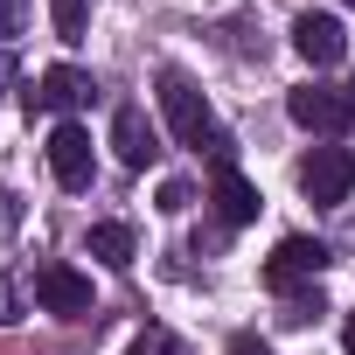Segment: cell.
Masks as SVG:
<instances>
[{
  "label": "cell",
  "mask_w": 355,
  "mask_h": 355,
  "mask_svg": "<svg viewBox=\"0 0 355 355\" xmlns=\"http://www.w3.org/2000/svg\"><path fill=\"white\" fill-rule=\"evenodd\" d=\"M153 91H160V112H167V132L182 139V146H196V153L209 146L216 160H230V132H223V125L209 119V98H202V91H196V84H189L182 70H160V84H153Z\"/></svg>",
  "instance_id": "6da1fadb"
},
{
  "label": "cell",
  "mask_w": 355,
  "mask_h": 355,
  "mask_svg": "<svg viewBox=\"0 0 355 355\" xmlns=\"http://www.w3.org/2000/svg\"><path fill=\"white\" fill-rule=\"evenodd\" d=\"M300 189H306V202L341 209V202L355 196V153H348V146H313V153L300 160Z\"/></svg>",
  "instance_id": "7a4b0ae2"
},
{
  "label": "cell",
  "mask_w": 355,
  "mask_h": 355,
  "mask_svg": "<svg viewBox=\"0 0 355 355\" xmlns=\"http://www.w3.org/2000/svg\"><path fill=\"white\" fill-rule=\"evenodd\" d=\"M286 112H293V125H306V132H348V119H355V105H348V91H327V84H300L293 98H286Z\"/></svg>",
  "instance_id": "3957f363"
},
{
  "label": "cell",
  "mask_w": 355,
  "mask_h": 355,
  "mask_svg": "<svg viewBox=\"0 0 355 355\" xmlns=\"http://www.w3.org/2000/svg\"><path fill=\"white\" fill-rule=\"evenodd\" d=\"M327 272V244L320 237H279V251L265 258V286L272 293H293L300 279H320Z\"/></svg>",
  "instance_id": "277c9868"
},
{
  "label": "cell",
  "mask_w": 355,
  "mask_h": 355,
  "mask_svg": "<svg viewBox=\"0 0 355 355\" xmlns=\"http://www.w3.org/2000/svg\"><path fill=\"white\" fill-rule=\"evenodd\" d=\"M91 91H98V84H91L77 63H56V70H42V77L21 91V105H28V112H77V105H91Z\"/></svg>",
  "instance_id": "5b68a950"
},
{
  "label": "cell",
  "mask_w": 355,
  "mask_h": 355,
  "mask_svg": "<svg viewBox=\"0 0 355 355\" xmlns=\"http://www.w3.org/2000/svg\"><path fill=\"white\" fill-rule=\"evenodd\" d=\"M91 167H98V153H91V132L77 125V119H63L56 132H49V174L63 189H91Z\"/></svg>",
  "instance_id": "8992f818"
},
{
  "label": "cell",
  "mask_w": 355,
  "mask_h": 355,
  "mask_svg": "<svg viewBox=\"0 0 355 355\" xmlns=\"http://www.w3.org/2000/svg\"><path fill=\"white\" fill-rule=\"evenodd\" d=\"M35 300H42V313L77 320V313H91V279H84L77 265H42V272H35Z\"/></svg>",
  "instance_id": "52a82bcc"
},
{
  "label": "cell",
  "mask_w": 355,
  "mask_h": 355,
  "mask_svg": "<svg viewBox=\"0 0 355 355\" xmlns=\"http://www.w3.org/2000/svg\"><path fill=\"white\" fill-rule=\"evenodd\" d=\"M209 202H216V216H223V230H244V223H258V189L237 174V160H216V182H209Z\"/></svg>",
  "instance_id": "ba28073f"
},
{
  "label": "cell",
  "mask_w": 355,
  "mask_h": 355,
  "mask_svg": "<svg viewBox=\"0 0 355 355\" xmlns=\"http://www.w3.org/2000/svg\"><path fill=\"white\" fill-rule=\"evenodd\" d=\"M293 49H300L313 70H327V63L348 56V28H341L334 15H300V21H293Z\"/></svg>",
  "instance_id": "9c48e42d"
},
{
  "label": "cell",
  "mask_w": 355,
  "mask_h": 355,
  "mask_svg": "<svg viewBox=\"0 0 355 355\" xmlns=\"http://www.w3.org/2000/svg\"><path fill=\"white\" fill-rule=\"evenodd\" d=\"M112 146H119V160H125V167H146V160L160 153V132L146 125V112H139V105H119V119H112Z\"/></svg>",
  "instance_id": "30bf717a"
},
{
  "label": "cell",
  "mask_w": 355,
  "mask_h": 355,
  "mask_svg": "<svg viewBox=\"0 0 355 355\" xmlns=\"http://www.w3.org/2000/svg\"><path fill=\"white\" fill-rule=\"evenodd\" d=\"M132 251H139L132 223H91V258H98V265L125 272V265H132Z\"/></svg>",
  "instance_id": "8fae6325"
},
{
  "label": "cell",
  "mask_w": 355,
  "mask_h": 355,
  "mask_svg": "<svg viewBox=\"0 0 355 355\" xmlns=\"http://www.w3.org/2000/svg\"><path fill=\"white\" fill-rule=\"evenodd\" d=\"M49 21H56L63 42H84V28H91V0H49Z\"/></svg>",
  "instance_id": "7c38bea8"
},
{
  "label": "cell",
  "mask_w": 355,
  "mask_h": 355,
  "mask_svg": "<svg viewBox=\"0 0 355 355\" xmlns=\"http://www.w3.org/2000/svg\"><path fill=\"white\" fill-rule=\"evenodd\" d=\"M125 355H189V348H182V341H174L167 327H146V334H139V341H132Z\"/></svg>",
  "instance_id": "4fadbf2b"
},
{
  "label": "cell",
  "mask_w": 355,
  "mask_h": 355,
  "mask_svg": "<svg viewBox=\"0 0 355 355\" xmlns=\"http://www.w3.org/2000/svg\"><path fill=\"white\" fill-rule=\"evenodd\" d=\"M189 202H196V189H189V182H160V209H167V216H182Z\"/></svg>",
  "instance_id": "5bb4252c"
},
{
  "label": "cell",
  "mask_w": 355,
  "mask_h": 355,
  "mask_svg": "<svg viewBox=\"0 0 355 355\" xmlns=\"http://www.w3.org/2000/svg\"><path fill=\"white\" fill-rule=\"evenodd\" d=\"M21 15H28V0H0V42L21 35Z\"/></svg>",
  "instance_id": "9a60e30c"
},
{
  "label": "cell",
  "mask_w": 355,
  "mask_h": 355,
  "mask_svg": "<svg viewBox=\"0 0 355 355\" xmlns=\"http://www.w3.org/2000/svg\"><path fill=\"white\" fill-rule=\"evenodd\" d=\"M223 355H272V348H265L258 334H230V348H223Z\"/></svg>",
  "instance_id": "2e32d148"
},
{
  "label": "cell",
  "mask_w": 355,
  "mask_h": 355,
  "mask_svg": "<svg viewBox=\"0 0 355 355\" xmlns=\"http://www.w3.org/2000/svg\"><path fill=\"white\" fill-rule=\"evenodd\" d=\"M341 348H348V355H355V313H348V327H341Z\"/></svg>",
  "instance_id": "e0dca14e"
},
{
  "label": "cell",
  "mask_w": 355,
  "mask_h": 355,
  "mask_svg": "<svg viewBox=\"0 0 355 355\" xmlns=\"http://www.w3.org/2000/svg\"><path fill=\"white\" fill-rule=\"evenodd\" d=\"M348 105H355V84H348Z\"/></svg>",
  "instance_id": "ac0fdd59"
},
{
  "label": "cell",
  "mask_w": 355,
  "mask_h": 355,
  "mask_svg": "<svg viewBox=\"0 0 355 355\" xmlns=\"http://www.w3.org/2000/svg\"><path fill=\"white\" fill-rule=\"evenodd\" d=\"M348 8H355V0H348Z\"/></svg>",
  "instance_id": "d6986e66"
}]
</instances>
